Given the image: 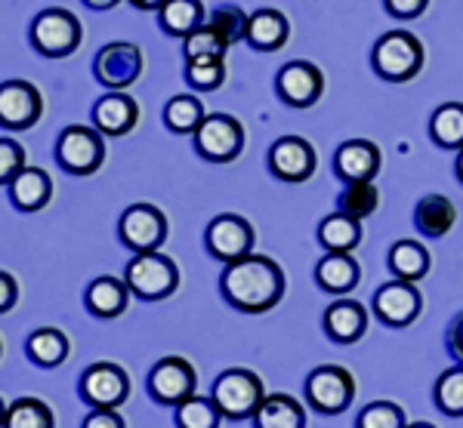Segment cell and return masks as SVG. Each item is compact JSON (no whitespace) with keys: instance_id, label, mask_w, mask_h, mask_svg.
Instances as JSON below:
<instances>
[{"instance_id":"5bb4252c","label":"cell","mask_w":463,"mask_h":428,"mask_svg":"<svg viewBox=\"0 0 463 428\" xmlns=\"http://www.w3.org/2000/svg\"><path fill=\"white\" fill-rule=\"evenodd\" d=\"M43 115L41 89L28 80H4L0 84V126L10 133L32 130Z\"/></svg>"},{"instance_id":"d4e9b609","label":"cell","mask_w":463,"mask_h":428,"mask_svg":"<svg viewBox=\"0 0 463 428\" xmlns=\"http://www.w3.org/2000/svg\"><path fill=\"white\" fill-rule=\"evenodd\" d=\"M290 25L285 13L279 10H257L248 22V43L260 52H272L288 43Z\"/></svg>"},{"instance_id":"8992f818","label":"cell","mask_w":463,"mask_h":428,"mask_svg":"<svg viewBox=\"0 0 463 428\" xmlns=\"http://www.w3.org/2000/svg\"><path fill=\"white\" fill-rule=\"evenodd\" d=\"M32 43L41 56L62 59L71 56L80 47V22L74 13L62 10V6H50V10L37 13L32 22Z\"/></svg>"},{"instance_id":"7a4b0ae2","label":"cell","mask_w":463,"mask_h":428,"mask_svg":"<svg viewBox=\"0 0 463 428\" xmlns=\"http://www.w3.org/2000/svg\"><path fill=\"white\" fill-rule=\"evenodd\" d=\"M124 281L130 293H137L146 302H158V299L174 296L179 287V268L170 256L161 250L155 253H137L124 272Z\"/></svg>"},{"instance_id":"52a82bcc","label":"cell","mask_w":463,"mask_h":428,"mask_svg":"<svg viewBox=\"0 0 463 428\" xmlns=\"http://www.w3.org/2000/svg\"><path fill=\"white\" fill-rule=\"evenodd\" d=\"M93 74L102 87H109V93H124L143 78V50L127 41L106 43L93 59Z\"/></svg>"},{"instance_id":"ab89813d","label":"cell","mask_w":463,"mask_h":428,"mask_svg":"<svg viewBox=\"0 0 463 428\" xmlns=\"http://www.w3.org/2000/svg\"><path fill=\"white\" fill-rule=\"evenodd\" d=\"M355 428H405V413L392 401H374L358 413Z\"/></svg>"},{"instance_id":"e0dca14e","label":"cell","mask_w":463,"mask_h":428,"mask_svg":"<svg viewBox=\"0 0 463 428\" xmlns=\"http://www.w3.org/2000/svg\"><path fill=\"white\" fill-rule=\"evenodd\" d=\"M420 290L408 281H390L374 293V312L383 324L390 327H408L420 314Z\"/></svg>"},{"instance_id":"74e56055","label":"cell","mask_w":463,"mask_h":428,"mask_svg":"<svg viewBox=\"0 0 463 428\" xmlns=\"http://www.w3.org/2000/svg\"><path fill=\"white\" fill-rule=\"evenodd\" d=\"M185 80L198 93H213L226 80V65H222V59H192V62H185Z\"/></svg>"},{"instance_id":"836d02e7","label":"cell","mask_w":463,"mask_h":428,"mask_svg":"<svg viewBox=\"0 0 463 428\" xmlns=\"http://www.w3.org/2000/svg\"><path fill=\"white\" fill-rule=\"evenodd\" d=\"M377 204H380V191H377L374 182H353L340 191L337 213H346V216H353V219L362 222L374 213Z\"/></svg>"},{"instance_id":"f1b7e54d","label":"cell","mask_w":463,"mask_h":428,"mask_svg":"<svg viewBox=\"0 0 463 428\" xmlns=\"http://www.w3.org/2000/svg\"><path fill=\"white\" fill-rule=\"evenodd\" d=\"M390 268L395 274V281H420L430 274V253L423 244L417 240H395L390 250Z\"/></svg>"},{"instance_id":"f546056e","label":"cell","mask_w":463,"mask_h":428,"mask_svg":"<svg viewBox=\"0 0 463 428\" xmlns=\"http://www.w3.org/2000/svg\"><path fill=\"white\" fill-rule=\"evenodd\" d=\"M158 19H161L164 32L174 34V37H183V41L207 22L201 0H167V4L161 6Z\"/></svg>"},{"instance_id":"83f0119b","label":"cell","mask_w":463,"mask_h":428,"mask_svg":"<svg viewBox=\"0 0 463 428\" xmlns=\"http://www.w3.org/2000/svg\"><path fill=\"white\" fill-rule=\"evenodd\" d=\"M69 336L62 333V330H56V327H41V330H34L32 336H28V342H25V351H28V358H32V364L37 367H59V364H65L69 360Z\"/></svg>"},{"instance_id":"d590c367","label":"cell","mask_w":463,"mask_h":428,"mask_svg":"<svg viewBox=\"0 0 463 428\" xmlns=\"http://www.w3.org/2000/svg\"><path fill=\"white\" fill-rule=\"evenodd\" d=\"M222 413L213 404V397L192 395L176 407V425L179 428H220Z\"/></svg>"},{"instance_id":"7c38bea8","label":"cell","mask_w":463,"mask_h":428,"mask_svg":"<svg viewBox=\"0 0 463 428\" xmlns=\"http://www.w3.org/2000/svg\"><path fill=\"white\" fill-rule=\"evenodd\" d=\"M306 397L318 413H343L355 397V379L346 367H316L306 379Z\"/></svg>"},{"instance_id":"cb8c5ba5","label":"cell","mask_w":463,"mask_h":428,"mask_svg":"<svg viewBox=\"0 0 463 428\" xmlns=\"http://www.w3.org/2000/svg\"><path fill=\"white\" fill-rule=\"evenodd\" d=\"M458 222V209L445 194H427L420 204L414 207V228L427 237H445Z\"/></svg>"},{"instance_id":"f35d334b","label":"cell","mask_w":463,"mask_h":428,"mask_svg":"<svg viewBox=\"0 0 463 428\" xmlns=\"http://www.w3.org/2000/svg\"><path fill=\"white\" fill-rule=\"evenodd\" d=\"M185 50V62H192V59H222V52H226L229 47L216 37V32L211 25H201L198 32H192L189 37H185L183 43Z\"/></svg>"},{"instance_id":"277c9868","label":"cell","mask_w":463,"mask_h":428,"mask_svg":"<svg viewBox=\"0 0 463 428\" xmlns=\"http://www.w3.org/2000/svg\"><path fill=\"white\" fill-rule=\"evenodd\" d=\"M374 71L390 84H405L423 69V47L411 32H390L374 43Z\"/></svg>"},{"instance_id":"681fc988","label":"cell","mask_w":463,"mask_h":428,"mask_svg":"<svg viewBox=\"0 0 463 428\" xmlns=\"http://www.w3.org/2000/svg\"><path fill=\"white\" fill-rule=\"evenodd\" d=\"M458 179L463 182V152H460V157H458Z\"/></svg>"},{"instance_id":"7bdbcfd3","label":"cell","mask_w":463,"mask_h":428,"mask_svg":"<svg viewBox=\"0 0 463 428\" xmlns=\"http://www.w3.org/2000/svg\"><path fill=\"white\" fill-rule=\"evenodd\" d=\"M80 428H127L118 410H90Z\"/></svg>"},{"instance_id":"7dc6e473","label":"cell","mask_w":463,"mask_h":428,"mask_svg":"<svg viewBox=\"0 0 463 428\" xmlns=\"http://www.w3.org/2000/svg\"><path fill=\"white\" fill-rule=\"evenodd\" d=\"M133 6H139V10H161L167 0H130Z\"/></svg>"},{"instance_id":"8d00e7d4","label":"cell","mask_w":463,"mask_h":428,"mask_svg":"<svg viewBox=\"0 0 463 428\" xmlns=\"http://www.w3.org/2000/svg\"><path fill=\"white\" fill-rule=\"evenodd\" d=\"M436 404L448 416H463V367H451L436 382Z\"/></svg>"},{"instance_id":"ffe728a7","label":"cell","mask_w":463,"mask_h":428,"mask_svg":"<svg viewBox=\"0 0 463 428\" xmlns=\"http://www.w3.org/2000/svg\"><path fill=\"white\" fill-rule=\"evenodd\" d=\"M50 198H53V179L41 167H25L10 182V200L22 213H37L50 204Z\"/></svg>"},{"instance_id":"4fadbf2b","label":"cell","mask_w":463,"mask_h":428,"mask_svg":"<svg viewBox=\"0 0 463 428\" xmlns=\"http://www.w3.org/2000/svg\"><path fill=\"white\" fill-rule=\"evenodd\" d=\"M204 244L211 250L213 259L220 262H238L244 256H250L253 250V228L244 216L235 213H220L216 219H211L204 231Z\"/></svg>"},{"instance_id":"4dcf8cb0","label":"cell","mask_w":463,"mask_h":428,"mask_svg":"<svg viewBox=\"0 0 463 428\" xmlns=\"http://www.w3.org/2000/svg\"><path fill=\"white\" fill-rule=\"evenodd\" d=\"M204 117H207V111L195 96L183 93L164 105V126H167L170 133H176V136H195L198 126L204 124Z\"/></svg>"},{"instance_id":"6da1fadb","label":"cell","mask_w":463,"mask_h":428,"mask_svg":"<svg viewBox=\"0 0 463 428\" xmlns=\"http://www.w3.org/2000/svg\"><path fill=\"white\" fill-rule=\"evenodd\" d=\"M285 272L279 262L250 253V256L229 262L220 277V290L232 309L244 314H263L281 302L285 296Z\"/></svg>"},{"instance_id":"ba28073f","label":"cell","mask_w":463,"mask_h":428,"mask_svg":"<svg viewBox=\"0 0 463 428\" xmlns=\"http://www.w3.org/2000/svg\"><path fill=\"white\" fill-rule=\"evenodd\" d=\"M80 397L93 410H118L130 397V377L111 360H96L80 373Z\"/></svg>"},{"instance_id":"9c48e42d","label":"cell","mask_w":463,"mask_h":428,"mask_svg":"<svg viewBox=\"0 0 463 428\" xmlns=\"http://www.w3.org/2000/svg\"><path fill=\"white\" fill-rule=\"evenodd\" d=\"M198 388L195 367L179 355L161 358L158 364L148 373V395L155 397L164 407H179L183 401H189Z\"/></svg>"},{"instance_id":"30bf717a","label":"cell","mask_w":463,"mask_h":428,"mask_svg":"<svg viewBox=\"0 0 463 428\" xmlns=\"http://www.w3.org/2000/svg\"><path fill=\"white\" fill-rule=\"evenodd\" d=\"M244 148V126L232 115H207L195 133V152L211 163H229Z\"/></svg>"},{"instance_id":"4316f807","label":"cell","mask_w":463,"mask_h":428,"mask_svg":"<svg viewBox=\"0 0 463 428\" xmlns=\"http://www.w3.org/2000/svg\"><path fill=\"white\" fill-rule=\"evenodd\" d=\"M253 423L257 428H306V410L290 395H266Z\"/></svg>"},{"instance_id":"484cf974","label":"cell","mask_w":463,"mask_h":428,"mask_svg":"<svg viewBox=\"0 0 463 428\" xmlns=\"http://www.w3.org/2000/svg\"><path fill=\"white\" fill-rule=\"evenodd\" d=\"M318 240L327 253H353L362 244V222L346 213H331L318 225Z\"/></svg>"},{"instance_id":"5b68a950","label":"cell","mask_w":463,"mask_h":428,"mask_svg":"<svg viewBox=\"0 0 463 428\" xmlns=\"http://www.w3.org/2000/svg\"><path fill=\"white\" fill-rule=\"evenodd\" d=\"M56 161L71 176H93L106 161V139L96 126L71 124L59 133L56 142Z\"/></svg>"},{"instance_id":"c3c4849f","label":"cell","mask_w":463,"mask_h":428,"mask_svg":"<svg viewBox=\"0 0 463 428\" xmlns=\"http://www.w3.org/2000/svg\"><path fill=\"white\" fill-rule=\"evenodd\" d=\"M6 407H10V404L0 401V428H4V423H6Z\"/></svg>"},{"instance_id":"bcb514c9","label":"cell","mask_w":463,"mask_h":428,"mask_svg":"<svg viewBox=\"0 0 463 428\" xmlns=\"http://www.w3.org/2000/svg\"><path fill=\"white\" fill-rule=\"evenodd\" d=\"M84 4L90 6V10H96V13H106V10H111V6L121 4V0H84Z\"/></svg>"},{"instance_id":"d6a6232c","label":"cell","mask_w":463,"mask_h":428,"mask_svg":"<svg viewBox=\"0 0 463 428\" xmlns=\"http://www.w3.org/2000/svg\"><path fill=\"white\" fill-rule=\"evenodd\" d=\"M53 410L41 401V397H16L6 407L4 428H53Z\"/></svg>"},{"instance_id":"603a6c76","label":"cell","mask_w":463,"mask_h":428,"mask_svg":"<svg viewBox=\"0 0 463 428\" xmlns=\"http://www.w3.org/2000/svg\"><path fill=\"white\" fill-rule=\"evenodd\" d=\"M316 281L327 293H349L362 281V268L353 259V253H327L316 265Z\"/></svg>"},{"instance_id":"e575fe53","label":"cell","mask_w":463,"mask_h":428,"mask_svg":"<svg viewBox=\"0 0 463 428\" xmlns=\"http://www.w3.org/2000/svg\"><path fill=\"white\" fill-rule=\"evenodd\" d=\"M248 22H250V16H244L241 6L222 4V6H216V10L211 13L207 25L213 28L216 37H220L226 47H232V43L248 41Z\"/></svg>"},{"instance_id":"816d5d0a","label":"cell","mask_w":463,"mask_h":428,"mask_svg":"<svg viewBox=\"0 0 463 428\" xmlns=\"http://www.w3.org/2000/svg\"><path fill=\"white\" fill-rule=\"evenodd\" d=\"M0 351H4V345H0Z\"/></svg>"},{"instance_id":"d6986e66","label":"cell","mask_w":463,"mask_h":428,"mask_svg":"<svg viewBox=\"0 0 463 428\" xmlns=\"http://www.w3.org/2000/svg\"><path fill=\"white\" fill-rule=\"evenodd\" d=\"M139 124V105L127 93H106L93 105V126L102 136H127Z\"/></svg>"},{"instance_id":"3957f363","label":"cell","mask_w":463,"mask_h":428,"mask_svg":"<svg viewBox=\"0 0 463 428\" xmlns=\"http://www.w3.org/2000/svg\"><path fill=\"white\" fill-rule=\"evenodd\" d=\"M213 404L226 419H250L257 416L260 404H263V379L253 370L235 367V370L220 373L213 382Z\"/></svg>"},{"instance_id":"44dd1931","label":"cell","mask_w":463,"mask_h":428,"mask_svg":"<svg viewBox=\"0 0 463 428\" xmlns=\"http://www.w3.org/2000/svg\"><path fill=\"white\" fill-rule=\"evenodd\" d=\"M368 330V312L362 309L353 299H343V302H334L331 309L325 312V333L331 336L334 342H358Z\"/></svg>"},{"instance_id":"f6af8a7d","label":"cell","mask_w":463,"mask_h":428,"mask_svg":"<svg viewBox=\"0 0 463 428\" xmlns=\"http://www.w3.org/2000/svg\"><path fill=\"white\" fill-rule=\"evenodd\" d=\"M448 351L463 364V312L454 314L451 327H448Z\"/></svg>"},{"instance_id":"60d3db41","label":"cell","mask_w":463,"mask_h":428,"mask_svg":"<svg viewBox=\"0 0 463 428\" xmlns=\"http://www.w3.org/2000/svg\"><path fill=\"white\" fill-rule=\"evenodd\" d=\"M25 167V148L10 136L0 139V185H10Z\"/></svg>"},{"instance_id":"b9f144b4","label":"cell","mask_w":463,"mask_h":428,"mask_svg":"<svg viewBox=\"0 0 463 428\" xmlns=\"http://www.w3.org/2000/svg\"><path fill=\"white\" fill-rule=\"evenodd\" d=\"M383 4L395 19H417L430 6V0H383Z\"/></svg>"},{"instance_id":"8fae6325","label":"cell","mask_w":463,"mask_h":428,"mask_svg":"<svg viewBox=\"0 0 463 428\" xmlns=\"http://www.w3.org/2000/svg\"><path fill=\"white\" fill-rule=\"evenodd\" d=\"M118 235L133 253H155L167 240V216L152 204H133L121 213Z\"/></svg>"},{"instance_id":"ee69618b","label":"cell","mask_w":463,"mask_h":428,"mask_svg":"<svg viewBox=\"0 0 463 428\" xmlns=\"http://www.w3.org/2000/svg\"><path fill=\"white\" fill-rule=\"evenodd\" d=\"M16 299H19V284H16V277L6 274V272H0V314L10 312L13 305H16Z\"/></svg>"},{"instance_id":"2e32d148","label":"cell","mask_w":463,"mask_h":428,"mask_svg":"<svg viewBox=\"0 0 463 428\" xmlns=\"http://www.w3.org/2000/svg\"><path fill=\"white\" fill-rule=\"evenodd\" d=\"M275 87H279L281 102H288L290 108H309L321 99V89H325V78L312 62H288L285 69L275 78Z\"/></svg>"},{"instance_id":"1f68e13d","label":"cell","mask_w":463,"mask_h":428,"mask_svg":"<svg viewBox=\"0 0 463 428\" xmlns=\"http://www.w3.org/2000/svg\"><path fill=\"white\" fill-rule=\"evenodd\" d=\"M430 133H432V139H436L442 148L463 152V102L439 105V108L432 111Z\"/></svg>"},{"instance_id":"f907efd6","label":"cell","mask_w":463,"mask_h":428,"mask_svg":"<svg viewBox=\"0 0 463 428\" xmlns=\"http://www.w3.org/2000/svg\"><path fill=\"white\" fill-rule=\"evenodd\" d=\"M405 428H436V425H430V423H411V425H405Z\"/></svg>"},{"instance_id":"9a60e30c","label":"cell","mask_w":463,"mask_h":428,"mask_svg":"<svg viewBox=\"0 0 463 428\" xmlns=\"http://www.w3.org/2000/svg\"><path fill=\"white\" fill-rule=\"evenodd\" d=\"M269 170L281 182H306L316 172V148L300 136H281L269 148Z\"/></svg>"},{"instance_id":"7402d4cb","label":"cell","mask_w":463,"mask_h":428,"mask_svg":"<svg viewBox=\"0 0 463 428\" xmlns=\"http://www.w3.org/2000/svg\"><path fill=\"white\" fill-rule=\"evenodd\" d=\"M127 302H130V287H127V281H118L111 274L96 277L87 287V309L96 318H121Z\"/></svg>"},{"instance_id":"ac0fdd59","label":"cell","mask_w":463,"mask_h":428,"mask_svg":"<svg viewBox=\"0 0 463 428\" xmlns=\"http://www.w3.org/2000/svg\"><path fill=\"white\" fill-rule=\"evenodd\" d=\"M334 170L346 185L371 182L380 172V148L368 139H349L343 142L334 154Z\"/></svg>"}]
</instances>
